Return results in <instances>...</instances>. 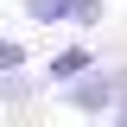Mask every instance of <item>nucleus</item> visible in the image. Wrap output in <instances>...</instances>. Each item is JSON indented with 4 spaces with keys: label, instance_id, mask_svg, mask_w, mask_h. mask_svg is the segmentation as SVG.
Listing matches in <instances>:
<instances>
[{
    "label": "nucleus",
    "instance_id": "7ed1b4c3",
    "mask_svg": "<svg viewBox=\"0 0 127 127\" xmlns=\"http://www.w3.org/2000/svg\"><path fill=\"white\" fill-rule=\"evenodd\" d=\"M19 6H26L32 26H64L70 19V0H19Z\"/></svg>",
    "mask_w": 127,
    "mask_h": 127
},
{
    "label": "nucleus",
    "instance_id": "f257e3e1",
    "mask_svg": "<svg viewBox=\"0 0 127 127\" xmlns=\"http://www.w3.org/2000/svg\"><path fill=\"white\" fill-rule=\"evenodd\" d=\"M121 95H127V70H102V64H89L83 76L64 83V108H76V114H108Z\"/></svg>",
    "mask_w": 127,
    "mask_h": 127
},
{
    "label": "nucleus",
    "instance_id": "f03ea898",
    "mask_svg": "<svg viewBox=\"0 0 127 127\" xmlns=\"http://www.w3.org/2000/svg\"><path fill=\"white\" fill-rule=\"evenodd\" d=\"M89 64H95V51H89V45H70V51H57V57L45 64V83H57V89H64V83H70V76H83Z\"/></svg>",
    "mask_w": 127,
    "mask_h": 127
},
{
    "label": "nucleus",
    "instance_id": "39448f33",
    "mask_svg": "<svg viewBox=\"0 0 127 127\" xmlns=\"http://www.w3.org/2000/svg\"><path fill=\"white\" fill-rule=\"evenodd\" d=\"M70 19L76 26H102L108 19V0H70Z\"/></svg>",
    "mask_w": 127,
    "mask_h": 127
},
{
    "label": "nucleus",
    "instance_id": "423d86ee",
    "mask_svg": "<svg viewBox=\"0 0 127 127\" xmlns=\"http://www.w3.org/2000/svg\"><path fill=\"white\" fill-rule=\"evenodd\" d=\"M0 70H26V45L19 38H0Z\"/></svg>",
    "mask_w": 127,
    "mask_h": 127
},
{
    "label": "nucleus",
    "instance_id": "20e7f679",
    "mask_svg": "<svg viewBox=\"0 0 127 127\" xmlns=\"http://www.w3.org/2000/svg\"><path fill=\"white\" fill-rule=\"evenodd\" d=\"M26 95H32V76H26V70H0V102H6V108H19Z\"/></svg>",
    "mask_w": 127,
    "mask_h": 127
},
{
    "label": "nucleus",
    "instance_id": "0eeeda50",
    "mask_svg": "<svg viewBox=\"0 0 127 127\" xmlns=\"http://www.w3.org/2000/svg\"><path fill=\"white\" fill-rule=\"evenodd\" d=\"M108 114H114V127H127V95H121V102H114Z\"/></svg>",
    "mask_w": 127,
    "mask_h": 127
}]
</instances>
